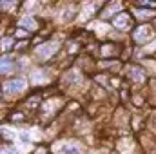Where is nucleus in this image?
<instances>
[{"instance_id": "f257e3e1", "label": "nucleus", "mask_w": 156, "mask_h": 154, "mask_svg": "<svg viewBox=\"0 0 156 154\" xmlns=\"http://www.w3.org/2000/svg\"><path fill=\"white\" fill-rule=\"evenodd\" d=\"M55 152L56 154H82V147L78 143H75V142H67V143L60 142V143L55 145Z\"/></svg>"}, {"instance_id": "f03ea898", "label": "nucleus", "mask_w": 156, "mask_h": 154, "mask_svg": "<svg viewBox=\"0 0 156 154\" xmlns=\"http://www.w3.org/2000/svg\"><path fill=\"white\" fill-rule=\"evenodd\" d=\"M58 51V44L56 42H47V44H42L37 47V54H38L42 60L45 58H51V54H55Z\"/></svg>"}, {"instance_id": "7ed1b4c3", "label": "nucleus", "mask_w": 156, "mask_h": 154, "mask_svg": "<svg viewBox=\"0 0 156 154\" xmlns=\"http://www.w3.org/2000/svg\"><path fill=\"white\" fill-rule=\"evenodd\" d=\"M24 89H26V80H24V78L11 80V82H7V83L4 85V91H5L7 94H18V93H22Z\"/></svg>"}, {"instance_id": "20e7f679", "label": "nucleus", "mask_w": 156, "mask_h": 154, "mask_svg": "<svg viewBox=\"0 0 156 154\" xmlns=\"http://www.w3.org/2000/svg\"><path fill=\"white\" fill-rule=\"evenodd\" d=\"M149 37H151V27H149V26H142V27H138L136 33H134V40H136V42H145Z\"/></svg>"}, {"instance_id": "39448f33", "label": "nucleus", "mask_w": 156, "mask_h": 154, "mask_svg": "<svg viewBox=\"0 0 156 154\" xmlns=\"http://www.w3.org/2000/svg\"><path fill=\"white\" fill-rule=\"evenodd\" d=\"M20 26L26 27V29H37V22H35L31 16H24V18L20 20Z\"/></svg>"}, {"instance_id": "423d86ee", "label": "nucleus", "mask_w": 156, "mask_h": 154, "mask_svg": "<svg viewBox=\"0 0 156 154\" xmlns=\"http://www.w3.org/2000/svg\"><path fill=\"white\" fill-rule=\"evenodd\" d=\"M127 24H129V16H127L125 13L118 15L116 18H115V26H116V27H125Z\"/></svg>"}, {"instance_id": "0eeeda50", "label": "nucleus", "mask_w": 156, "mask_h": 154, "mask_svg": "<svg viewBox=\"0 0 156 154\" xmlns=\"http://www.w3.org/2000/svg\"><path fill=\"white\" fill-rule=\"evenodd\" d=\"M96 7H98V4H87V5H85V9H83V13H82V20H85V18H87L94 9H96Z\"/></svg>"}, {"instance_id": "6e6552de", "label": "nucleus", "mask_w": 156, "mask_h": 154, "mask_svg": "<svg viewBox=\"0 0 156 154\" xmlns=\"http://www.w3.org/2000/svg\"><path fill=\"white\" fill-rule=\"evenodd\" d=\"M73 13H75V7H67V11H64V15H62V20L64 22H69L73 18Z\"/></svg>"}, {"instance_id": "1a4fd4ad", "label": "nucleus", "mask_w": 156, "mask_h": 154, "mask_svg": "<svg viewBox=\"0 0 156 154\" xmlns=\"http://www.w3.org/2000/svg\"><path fill=\"white\" fill-rule=\"evenodd\" d=\"M131 140H122L120 142V151H123V152H129L131 151Z\"/></svg>"}, {"instance_id": "9d476101", "label": "nucleus", "mask_w": 156, "mask_h": 154, "mask_svg": "<svg viewBox=\"0 0 156 154\" xmlns=\"http://www.w3.org/2000/svg\"><path fill=\"white\" fill-rule=\"evenodd\" d=\"M131 76L134 78V80H138V82H144V75H142V71H140V69H136V67H133V69H131Z\"/></svg>"}, {"instance_id": "9b49d317", "label": "nucleus", "mask_w": 156, "mask_h": 154, "mask_svg": "<svg viewBox=\"0 0 156 154\" xmlns=\"http://www.w3.org/2000/svg\"><path fill=\"white\" fill-rule=\"evenodd\" d=\"M42 82H45V76L42 75V71H35L33 73V83H42Z\"/></svg>"}, {"instance_id": "f8f14e48", "label": "nucleus", "mask_w": 156, "mask_h": 154, "mask_svg": "<svg viewBox=\"0 0 156 154\" xmlns=\"http://www.w3.org/2000/svg\"><path fill=\"white\" fill-rule=\"evenodd\" d=\"M120 9H122V4H113V5H111V7H107V9H105V15H107V16H109V15H113V13H115V11H120Z\"/></svg>"}, {"instance_id": "ddd939ff", "label": "nucleus", "mask_w": 156, "mask_h": 154, "mask_svg": "<svg viewBox=\"0 0 156 154\" xmlns=\"http://www.w3.org/2000/svg\"><path fill=\"white\" fill-rule=\"evenodd\" d=\"M13 71V65L7 62V58H4L2 60V73H11Z\"/></svg>"}, {"instance_id": "4468645a", "label": "nucleus", "mask_w": 156, "mask_h": 154, "mask_svg": "<svg viewBox=\"0 0 156 154\" xmlns=\"http://www.w3.org/2000/svg\"><path fill=\"white\" fill-rule=\"evenodd\" d=\"M29 136H31V140H38L40 138L38 129H31V131H29Z\"/></svg>"}, {"instance_id": "2eb2a0df", "label": "nucleus", "mask_w": 156, "mask_h": 154, "mask_svg": "<svg viewBox=\"0 0 156 154\" xmlns=\"http://www.w3.org/2000/svg\"><path fill=\"white\" fill-rule=\"evenodd\" d=\"M11 47V38H4L2 40V49H9Z\"/></svg>"}, {"instance_id": "dca6fc26", "label": "nucleus", "mask_w": 156, "mask_h": 154, "mask_svg": "<svg viewBox=\"0 0 156 154\" xmlns=\"http://www.w3.org/2000/svg\"><path fill=\"white\" fill-rule=\"evenodd\" d=\"M136 16L138 18H147L149 16V11H136Z\"/></svg>"}, {"instance_id": "f3484780", "label": "nucleus", "mask_w": 156, "mask_h": 154, "mask_svg": "<svg viewBox=\"0 0 156 154\" xmlns=\"http://www.w3.org/2000/svg\"><path fill=\"white\" fill-rule=\"evenodd\" d=\"M2 7H4V9H9V7H13V2H9V4H7V2H4V4H2Z\"/></svg>"}, {"instance_id": "a211bd4d", "label": "nucleus", "mask_w": 156, "mask_h": 154, "mask_svg": "<svg viewBox=\"0 0 156 154\" xmlns=\"http://www.w3.org/2000/svg\"><path fill=\"white\" fill-rule=\"evenodd\" d=\"M154 49H156V40L153 42V45H149V47H147V51H154Z\"/></svg>"}, {"instance_id": "6ab92c4d", "label": "nucleus", "mask_w": 156, "mask_h": 154, "mask_svg": "<svg viewBox=\"0 0 156 154\" xmlns=\"http://www.w3.org/2000/svg\"><path fill=\"white\" fill-rule=\"evenodd\" d=\"M98 154H104V152H98Z\"/></svg>"}]
</instances>
